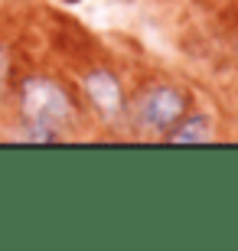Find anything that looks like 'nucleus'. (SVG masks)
<instances>
[{
	"instance_id": "1",
	"label": "nucleus",
	"mask_w": 238,
	"mask_h": 251,
	"mask_svg": "<svg viewBox=\"0 0 238 251\" xmlns=\"http://www.w3.org/2000/svg\"><path fill=\"white\" fill-rule=\"evenodd\" d=\"M23 118L33 127V137H53L69 118H72V101L62 85L49 78H26L23 82Z\"/></svg>"
},
{
	"instance_id": "2",
	"label": "nucleus",
	"mask_w": 238,
	"mask_h": 251,
	"mask_svg": "<svg viewBox=\"0 0 238 251\" xmlns=\"http://www.w3.org/2000/svg\"><path fill=\"white\" fill-rule=\"evenodd\" d=\"M85 92H88L95 108L101 114H108V118L121 114V108H124V95H121L118 78L111 72H105V69H95V72L85 75Z\"/></svg>"
},
{
	"instance_id": "3",
	"label": "nucleus",
	"mask_w": 238,
	"mask_h": 251,
	"mask_svg": "<svg viewBox=\"0 0 238 251\" xmlns=\"http://www.w3.org/2000/svg\"><path fill=\"white\" fill-rule=\"evenodd\" d=\"M183 98L173 92V88H157V92L147 95L144 101V118L147 124H154V127H166V124L180 121V114H183Z\"/></svg>"
},
{
	"instance_id": "4",
	"label": "nucleus",
	"mask_w": 238,
	"mask_h": 251,
	"mask_svg": "<svg viewBox=\"0 0 238 251\" xmlns=\"http://www.w3.org/2000/svg\"><path fill=\"white\" fill-rule=\"evenodd\" d=\"M173 140H180V144H186V140H189V144H192V140H209V130L202 127L199 118H192V121H186L183 127L173 134Z\"/></svg>"
}]
</instances>
